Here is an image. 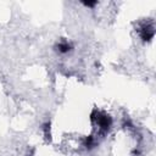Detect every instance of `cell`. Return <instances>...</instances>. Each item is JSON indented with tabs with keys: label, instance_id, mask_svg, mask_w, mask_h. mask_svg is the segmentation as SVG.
<instances>
[{
	"label": "cell",
	"instance_id": "6da1fadb",
	"mask_svg": "<svg viewBox=\"0 0 156 156\" xmlns=\"http://www.w3.org/2000/svg\"><path fill=\"white\" fill-rule=\"evenodd\" d=\"M91 121L93 122L94 121L96 122V124H98V127H99V129L101 132H107L108 128L112 124V121H111L110 116L104 115V113H100V112H96V111H94L91 113Z\"/></svg>",
	"mask_w": 156,
	"mask_h": 156
},
{
	"label": "cell",
	"instance_id": "7a4b0ae2",
	"mask_svg": "<svg viewBox=\"0 0 156 156\" xmlns=\"http://www.w3.org/2000/svg\"><path fill=\"white\" fill-rule=\"evenodd\" d=\"M155 35V30H154V27L151 26H144L141 29H140V38L144 40V41H150Z\"/></svg>",
	"mask_w": 156,
	"mask_h": 156
},
{
	"label": "cell",
	"instance_id": "3957f363",
	"mask_svg": "<svg viewBox=\"0 0 156 156\" xmlns=\"http://www.w3.org/2000/svg\"><path fill=\"white\" fill-rule=\"evenodd\" d=\"M57 50H58L60 52H62V54H66V52H68V51L71 50V45H69L67 41H61V43L57 45Z\"/></svg>",
	"mask_w": 156,
	"mask_h": 156
},
{
	"label": "cell",
	"instance_id": "277c9868",
	"mask_svg": "<svg viewBox=\"0 0 156 156\" xmlns=\"http://www.w3.org/2000/svg\"><path fill=\"white\" fill-rule=\"evenodd\" d=\"M93 145H94V138H93V136L85 138V140H84V146L88 147V149H90V147H93Z\"/></svg>",
	"mask_w": 156,
	"mask_h": 156
},
{
	"label": "cell",
	"instance_id": "5b68a950",
	"mask_svg": "<svg viewBox=\"0 0 156 156\" xmlns=\"http://www.w3.org/2000/svg\"><path fill=\"white\" fill-rule=\"evenodd\" d=\"M85 6H89V7H93L94 5H96V1H85V2H83Z\"/></svg>",
	"mask_w": 156,
	"mask_h": 156
}]
</instances>
